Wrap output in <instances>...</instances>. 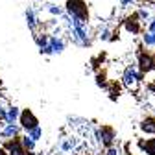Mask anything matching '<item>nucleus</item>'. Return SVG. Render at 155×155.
<instances>
[{"mask_svg": "<svg viewBox=\"0 0 155 155\" xmlns=\"http://www.w3.org/2000/svg\"><path fill=\"white\" fill-rule=\"evenodd\" d=\"M24 133H28L35 142L43 140V127H41V126H37V127H33V129H30V131H24Z\"/></svg>", "mask_w": 155, "mask_h": 155, "instance_id": "obj_22", "label": "nucleus"}, {"mask_svg": "<svg viewBox=\"0 0 155 155\" xmlns=\"http://www.w3.org/2000/svg\"><path fill=\"white\" fill-rule=\"evenodd\" d=\"M146 30H148V31H155V15H151L150 21L146 22Z\"/></svg>", "mask_w": 155, "mask_h": 155, "instance_id": "obj_24", "label": "nucleus"}, {"mask_svg": "<svg viewBox=\"0 0 155 155\" xmlns=\"http://www.w3.org/2000/svg\"><path fill=\"white\" fill-rule=\"evenodd\" d=\"M137 67H139V70L144 72V74L155 70V57H153L150 52L144 50V45H140V46H139V52H137Z\"/></svg>", "mask_w": 155, "mask_h": 155, "instance_id": "obj_4", "label": "nucleus"}, {"mask_svg": "<svg viewBox=\"0 0 155 155\" xmlns=\"http://www.w3.org/2000/svg\"><path fill=\"white\" fill-rule=\"evenodd\" d=\"M142 24H144V22L139 18L137 11H135V13L127 15L124 21H122V30H124L126 33H129V35H140V33H142Z\"/></svg>", "mask_w": 155, "mask_h": 155, "instance_id": "obj_5", "label": "nucleus"}, {"mask_svg": "<svg viewBox=\"0 0 155 155\" xmlns=\"http://www.w3.org/2000/svg\"><path fill=\"white\" fill-rule=\"evenodd\" d=\"M24 18H26V26H28V30H30L31 33H35V31L41 30L43 21L39 18V9H37V8L28 6V8L24 9Z\"/></svg>", "mask_w": 155, "mask_h": 155, "instance_id": "obj_7", "label": "nucleus"}, {"mask_svg": "<svg viewBox=\"0 0 155 155\" xmlns=\"http://www.w3.org/2000/svg\"><path fill=\"white\" fill-rule=\"evenodd\" d=\"M26 155H37V153H35V150H30V151H26Z\"/></svg>", "mask_w": 155, "mask_h": 155, "instance_id": "obj_28", "label": "nucleus"}, {"mask_svg": "<svg viewBox=\"0 0 155 155\" xmlns=\"http://www.w3.org/2000/svg\"><path fill=\"white\" fill-rule=\"evenodd\" d=\"M137 148L142 155H155V135H151V139H139Z\"/></svg>", "mask_w": 155, "mask_h": 155, "instance_id": "obj_13", "label": "nucleus"}, {"mask_svg": "<svg viewBox=\"0 0 155 155\" xmlns=\"http://www.w3.org/2000/svg\"><path fill=\"white\" fill-rule=\"evenodd\" d=\"M67 122H68L70 127H80V129L87 124V120H85V118H80V116H68Z\"/></svg>", "mask_w": 155, "mask_h": 155, "instance_id": "obj_21", "label": "nucleus"}, {"mask_svg": "<svg viewBox=\"0 0 155 155\" xmlns=\"http://www.w3.org/2000/svg\"><path fill=\"white\" fill-rule=\"evenodd\" d=\"M140 41L144 45V48H150V50H155V31H142L140 33Z\"/></svg>", "mask_w": 155, "mask_h": 155, "instance_id": "obj_14", "label": "nucleus"}, {"mask_svg": "<svg viewBox=\"0 0 155 155\" xmlns=\"http://www.w3.org/2000/svg\"><path fill=\"white\" fill-rule=\"evenodd\" d=\"M0 155H9V153H8V150H6L4 146H0Z\"/></svg>", "mask_w": 155, "mask_h": 155, "instance_id": "obj_27", "label": "nucleus"}, {"mask_svg": "<svg viewBox=\"0 0 155 155\" xmlns=\"http://www.w3.org/2000/svg\"><path fill=\"white\" fill-rule=\"evenodd\" d=\"M18 116H21V107L9 105L6 113V122H18Z\"/></svg>", "mask_w": 155, "mask_h": 155, "instance_id": "obj_17", "label": "nucleus"}, {"mask_svg": "<svg viewBox=\"0 0 155 155\" xmlns=\"http://www.w3.org/2000/svg\"><path fill=\"white\" fill-rule=\"evenodd\" d=\"M142 81H144V72L139 70L137 63H131V65H127V67L122 70V85H124L127 91L137 92L139 87L142 85Z\"/></svg>", "mask_w": 155, "mask_h": 155, "instance_id": "obj_3", "label": "nucleus"}, {"mask_svg": "<svg viewBox=\"0 0 155 155\" xmlns=\"http://www.w3.org/2000/svg\"><path fill=\"white\" fill-rule=\"evenodd\" d=\"M22 127L18 122H4V126L0 127V139L6 140V139H13V137H18L22 135Z\"/></svg>", "mask_w": 155, "mask_h": 155, "instance_id": "obj_9", "label": "nucleus"}, {"mask_svg": "<svg viewBox=\"0 0 155 155\" xmlns=\"http://www.w3.org/2000/svg\"><path fill=\"white\" fill-rule=\"evenodd\" d=\"M67 35H70V43L78 48H89L92 45V30L89 22H74Z\"/></svg>", "mask_w": 155, "mask_h": 155, "instance_id": "obj_1", "label": "nucleus"}, {"mask_svg": "<svg viewBox=\"0 0 155 155\" xmlns=\"http://www.w3.org/2000/svg\"><path fill=\"white\" fill-rule=\"evenodd\" d=\"M137 15H139V18H140V21L146 24L148 21H150V17H151V11L148 9V8H144V6H140L139 9H137Z\"/></svg>", "mask_w": 155, "mask_h": 155, "instance_id": "obj_23", "label": "nucleus"}, {"mask_svg": "<svg viewBox=\"0 0 155 155\" xmlns=\"http://www.w3.org/2000/svg\"><path fill=\"white\" fill-rule=\"evenodd\" d=\"M21 142H22V146L26 148V151H30V150H35V146H37V142L30 137L28 133H22L21 135Z\"/></svg>", "mask_w": 155, "mask_h": 155, "instance_id": "obj_20", "label": "nucleus"}, {"mask_svg": "<svg viewBox=\"0 0 155 155\" xmlns=\"http://www.w3.org/2000/svg\"><path fill=\"white\" fill-rule=\"evenodd\" d=\"M107 92H109V100H113V102H116L120 98V85L116 83V81H113V83H109V87H107Z\"/></svg>", "mask_w": 155, "mask_h": 155, "instance_id": "obj_19", "label": "nucleus"}, {"mask_svg": "<svg viewBox=\"0 0 155 155\" xmlns=\"http://www.w3.org/2000/svg\"><path fill=\"white\" fill-rule=\"evenodd\" d=\"M94 83H96V87H98V89H104V91H107V87H109V81H107V76H105V72H96V74H94Z\"/></svg>", "mask_w": 155, "mask_h": 155, "instance_id": "obj_18", "label": "nucleus"}, {"mask_svg": "<svg viewBox=\"0 0 155 155\" xmlns=\"http://www.w3.org/2000/svg\"><path fill=\"white\" fill-rule=\"evenodd\" d=\"M80 144H81V140H80L78 135H72V133L70 135H61V139L57 140V150L63 151V153H70V151L80 148Z\"/></svg>", "mask_w": 155, "mask_h": 155, "instance_id": "obj_8", "label": "nucleus"}, {"mask_svg": "<svg viewBox=\"0 0 155 155\" xmlns=\"http://www.w3.org/2000/svg\"><path fill=\"white\" fill-rule=\"evenodd\" d=\"M0 87H2V81H0Z\"/></svg>", "mask_w": 155, "mask_h": 155, "instance_id": "obj_29", "label": "nucleus"}, {"mask_svg": "<svg viewBox=\"0 0 155 155\" xmlns=\"http://www.w3.org/2000/svg\"><path fill=\"white\" fill-rule=\"evenodd\" d=\"M65 13L70 15L72 22H89L91 21V11L85 0H67L65 2Z\"/></svg>", "mask_w": 155, "mask_h": 155, "instance_id": "obj_2", "label": "nucleus"}, {"mask_svg": "<svg viewBox=\"0 0 155 155\" xmlns=\"http://www.w3.org/2000/svg\"><path fill=\"white\" fill-rule=\"evenodd\" d=\"M113 33H114V30L109 24H104L98 30V39H100V41H113Z\"/></svg>", "mask_w": 155, "mask_h": 155, "instance_id": "obj_16", "label": "nucleus"}, {"mask_svg": "<svg viewBox=\"0 0 155 155\" xmlns=\"http://www.w3.org/2000/svg\"><path fill=\"white\" fill-rule=\"evenodd\" d=\"M148 91H150L151 94H155V81H151V83H148Z\"/></svg>", "mask_w": 155, "mask_h": 155, "instance_id": "obj_26", "label": "nucleus"}, {"mask_svg": "<svg viewBox=\"0 0 155 155\" xmlns=\"http://www.w3.org/2000/svg\"><path fill=\"white\" fill-rule=\"evenodd\" d=\"M50 46L55 55H59L67 50V39L61 33H50Z\"/></svg>", "mask_w": 155, "mask_h": 155, "instance_id": "obj_11", "label": "nucleus"}, {"mask_svg": "<svg viewBox=\"0 0 155 155\" xmlns=\"http://www.w3.org/2000/svg\"><path fill=\"white\" fill-rule=\"evenodd\" d=\"M139 131L142 135H155V116L153 114H146L144 118L139 122Z\"/></svg>", "mask_w": 155, "mask_h": 155, "instance_id": "obj_12", "label": "nucleus"}, {"mask_svg": "<svg viewBox=\"0 0 155 155\" xmlns=\"http://www.w3.org/2000/svg\"><path fill=\"white\" fill-rule=\"evenodd\" d=\"M18 124H21V127H22V131H30V129H33V127H37V126H41V122H39V118H37V114L31 111V109H21V116H18Z\"/></svg>", "mask_w": 155, "mask_h": 155, "instance_id": "obj_6", "label": "nucleus"}, {"mask_svg": "<svg viewBox=\"0 0 155 155\" xmlns=\"http://www.w3.org/2000/svg\"><path fill=\"white\" fill-rule=\"evenodd\" d=\"M43 9L48 11L52 17H61V15L65 13V8L57 6V4H52V2H45V4H43Z\"/></svg>", "mask_w": 155, "mask_h": 155, "instance_id": "obj_15", "label": "nucleus"}, {"mask_svg": "<svg viewBox=\"0 0 155 155\" xmlns=\"http://www.w3.org/2000/svg\"><path fill=\"white\" fill-rule=\"evenodd\" d=\"M2 146L8 150L9 155H26V148L21 142V135H18V137H13V139H6Z\"/></svg>", "mask_w": 155, "mask_h": 155, "instance_id": "obj_10", "label": "nucleus"}, {"mask_svg": "<svg viewBox=\"0 0 155 155\" xmlns=\"http://www.w3.org/2000/svg\"><path fill=\"white\" fill-rule=\"evenodd\" d=\"M135 4V0H120V8H129Z\"/></svg>", "mask_w": 155, "mask_h": 155, "instance_id": "obj_25", "label": "nucleus"}]
</instances>
